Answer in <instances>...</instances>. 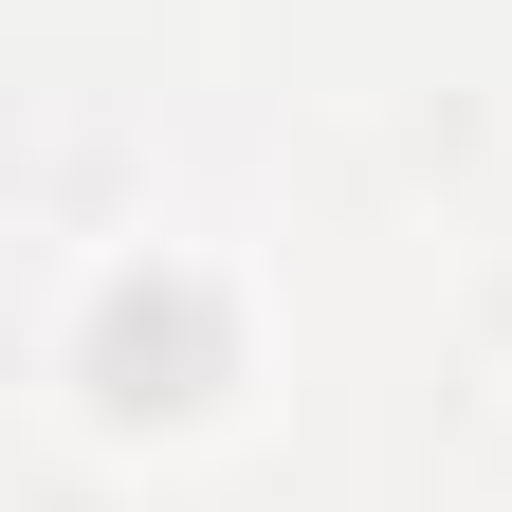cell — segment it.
I'll return each instance as SVG.
<instances>
[{
	"instance_id": "6da1fadb",
	"label": "cell",
	"mask_w": 512,
	"mask_h": 512,
	"mask_svg": "<svg viewBox=\"0 0 512 512\" xmlns=\"http://www.w3.org/2000/svg\"><path fill=\"white\" fill-rule=\"evenodd\" d=\"M202 366H220L202 293H128L110 311V403H202Z\"/></svg>"
}]
</instances>
